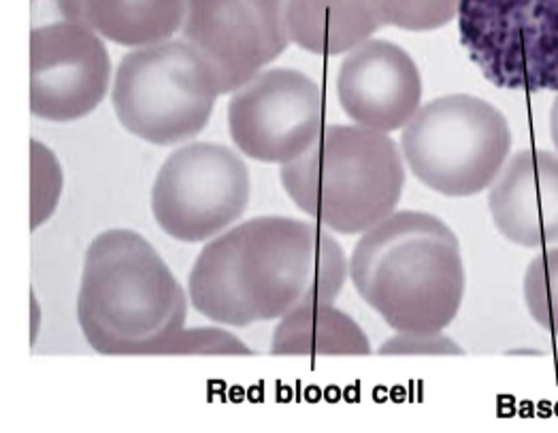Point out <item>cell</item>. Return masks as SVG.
<instances>
[{
    "label": "cell",
    "instance_id": "obj_17",
    "mask_svg": "<svg viewBox=\"0 0 558 433\" xmlns=\"http://www.w3.org/2000/svg\"><path fill=\"white\" fill-rule=\"evenodd\" d=\"M524 301L535 323L558 337V248L544 250L524 274Z\"/></svg>",
    "mask_w": 558,
    "mask_h": 433
},
{
    "label": "cell",
    "instance_id": "obj_12",
    "mask_svg": "<svg viewBox=\"0 0 558 433\" xmlns=\"http://www.w3.org/2000/svg\"><path fill=\"white\" fill-rule=\"evenodd\" d=\"M337 93L350 120L390 133L408 127L416 116L422 77L405 49L384 39H369L341 62Z\"/></svg>",
    "mask_w": 558,
    "mask_h": 433
},
{
    "label": "cell",
    "instance_id": "obj_1",
    "mask_svg": "<svg viewBox=\"0 0 558 433\" xmlns=\"http://www.w3.org/2000/svg\"><path fill=\"white\" fill-rule=\"evenodd\" d=\"M348 274L343 248L323 227L260 216L201 250L187 290L196 312L211 323L247 327L303 305L332 303Z\"/></svg>",
    "mask_w": 558,
    "mask_h": 433
},
{
    "label": "cell",
    "instance_id": "obj_13",
    "mask_svg": "<svg viewBox=\"0 0 558 433\" xmlns=\"http://www.w3.org/2000/svg\"><path fill=\"white\" fill-rule=\"evenodd\" d=\"M493 220L506 240L524 248L558 241V158L550 152H518L488 194Z\"/></svg>",
    "mask_w": 558,
    "mask_h": 433
},
{
    "label": "cell",
    "instance_id": "obj_16",
    "mask_svg": "<svg viewBox=\"0 0 558 433\" xmlns=\"http://www.w3.org/2000/svg\"><path fill=\"white\" fill-rule=\"evenodd\" d=\"M187 0H86L98 35L126 46L145 48L169 41L184 24Z\"/></svg>",
    "mask_w": 558,
    "mask_h": 433
},
{
    "label": "cell",
    "instance_id": "obj_15",
    "mask_svg": "<svg viewBox=\"0 0 558 433\" xmlns=\"http://www.w3.org/2000/svg\"><path fill=\"white\" fill-rule=\"evenodd\" d=\"M274 354H345L365 357L372 352L365 332L332 303H312L296 308L279 318L271 339Z\"/></svg>",
    "mask_w": 558,
    "mask_h": 433
},
{
    "label": "cell",
    "instance_id": "obj_21",
    "mask_svg": "<svg viewBox=\"0 0 558 433\" xmlns=\"http://www.w3.org/2000/svg\"><path fill=\"white\" fill-rule=\"evenodd\" d=\"M550 133H553V142L558 149V97L553 105V111H550Z\"/></svg>",
    "mask_w": 558,
    "mask_h": 433
},
{
    "label": "cell",
    "instance_id": "obj_19",
    "mask_svg": "<svg viewBox=\"0 0 558 433\" xmlns=\"http://www.w3.org/2000/svg\"><path fill=\"white\" fill-rule=\"evenodd\" d=\"M160 354H252L239 337L220 327H196L182 329L173 337Z\"/></svg>",
    "mask_w": 558,
    "mask_h": 433
},
{
    "label": "cell",
    "instance_id": "obj_2",
    "mask_svg": "<svg viewBox=\"0 0 558 433\" xmlns=\"http://www.w3.org/2000/svg\"><path fill=\"white\" fill-rule=\"evenodd\" d=\"M350 278L359 294L399 334H439L465 294L461 245L452 229L424 212L384 218L356 243Z\"/></svg>",
    "mask_w": 558,
    "mask_h": 433
},
{
    "label": "cell",
    "instance_id": "obj_4",
    "mask_svg": "<svg viewBox=\"0 0 558 433\" xmlns=\"http://www.w3.org/2000/svg\"><path fill=\"white\" fill-rule=\"evenodd\" d=\"M279 178L303 214L343 236L388 218L405 187L399 147L367 127H326L303 156L281 165Z\"/></svg>",
    "mask_w": 558,
    "mask_h": 433
},
{
    "label": "cell",
    "instance_id": "obj_20",
    "mask_svg": "<svg viewBox=\"0 0 558 433\" xmlns=\"http://www.w3.org/2000/svg\"><path fill=\"white\" fill-rule=\"evenodd\" d=\"M381 354H463V348L450 337L439 334H399L388 339Z\"/></svg>",
    "mask_w": 558,
    "mask_h": 433
},
{
    "label": "cell",
    "instance_id": "obj_7",
    "mask_svg": "<svg viewBox=\"0 0 558 433\" xmlns=\"http://www.w3.org/2000/svg\"><path fill=\"white\" fill-rule=\"evenodd\" d=\"M31 111L47 122L93 113L107 95L111 60L86 0H31Z\"/></svg>",
    "mask_w": 558,
    "mask_h": 433
},
{
    "label": "cell",
    "instance_id": "obj_6",
    "mask_svg": "<svg viewBox=\"0 0 558 433\" xmlns=\"http://www.w3.org/2000/svg\"><path fill=\"white\" fill-rule=\"evenodd\" d=\"M218 82L186 41L126 53L116 73L113 109L122 127L154 145L182 144L209 122Z\"/></svg>",
    "mask_w": 558,
    "mask_h": 433
},
{
    "label": "cell",
    "instance_id": "obj_3",
    "mask_svg": "<svg viewBox=\"0 0 558 433\" xmlns=\"http://www.w3.org/2000/svg\"><path fill=\"white\" fill-rule=\"evenodd\" d=\"M186 292L140 233L94 238L77 294V321L100 354H160L186 325Z\"/></svg>",
    "mask_w": 558,
    "mask_h": 433
},
{
    "label": "cell",
    "instance_id": "obj_14",
    "mask_svg": "<svg viewBox=\"0 0 558 433\" xmlns=\"http://www.w3.org/2000/svg\"><path fill=\"white\" fill-rule=\"evenodd\" d=\"M286 24L299 48L318 56L352 51L384 26L373 0H288Z\"/></svg>",
    "mask_w": 558,
    "mask_h": 433
},
{
    "label": "cell",
    "instance_id": "obj_8",
    "mask_svg": "<svg viewBox=\"0 0 558 433\" xmlns=\"http://www.w3.org/2000/svg\"><path fill=\"white\" fill-rule=\"evenodd\" d=\"M469 58L497 88L558 93V0H459Z\"/></svg>",
    "mask_w": 558,
    "mask_h": 433
},
{
    "label": "cell",
    "instance_id": "obj_9",
    "mask_svg": "<svg viewBox=\"0 0 558 433\" xmlns=\"http://www.w3.org/2000/svg\"><path fill=\"white\" fill-rule=\"evenodd\" d=\"M250 171L231 147L190 144L175 149L160 167L151 212L173 240H211L241 218L250 203Z\"/></svg>",
    "mask_w": 558,
    "mask_h": 433
},
{
    "label": "cell",
    "instance_id": "obj_18",
    "mask_svg": "<svg viewBox=\"0 0 558 433\" xmlns=\"http://www.w3.org/2000/svg\"><path fill=\"white\" fill-rule=\"evenodd\" d=\"M384 26H397L412 33L435 31L450 24L459 0H373Z\"/></svg>",
    "mask_w": 558,
    "mask_h": 433
},
{
    "label": "cell",
    "instance_id": "obj_10",
    "mask_svg": "<svg viewBox=\"0 0 558 433\" xmlns=\"http://www.w3.org/2000/svg\"><path fill=\"white\" fill-rule=\"evenodd\" d=\"M234 145L260 163H292L325 131V98L314 80L292 69L258 73L229 103Z\"/></svg>",
    "mask_w": 558,
    "mask_h": 433
},
{
    "label": "cell",
    "instance_id": "obj_5",
    "mask_svg": "<svg viewBox=\"0 0 558 433\" xmlns=\"http://www.w3.org/2000/svg\"><path fill=\"white\" fill-rule=\"evenodd\" d=\"M401 147L424 187L446 196H471L501 173L512 131L506 116L484 98L448 95L416 111Z\"/></svg>",
    "mask_w": 558,
    "mask_h": 433
},
{
    "label": "cell",
    "instance_id": "obj_11",
    "mask_svg": "<svg viewBox=\"0 0 558 433\" xmlns=\"http://www.w3.org/2000/svg\"><path fill=\"white\" fill-rule=\"evenodd\" d=\"M288 0H187L184 41L207 62L220 95L236 93L290 46Z\"/></svg>",
    "mask_w": 558,
    "mask_h": 433
}]
</instances>
